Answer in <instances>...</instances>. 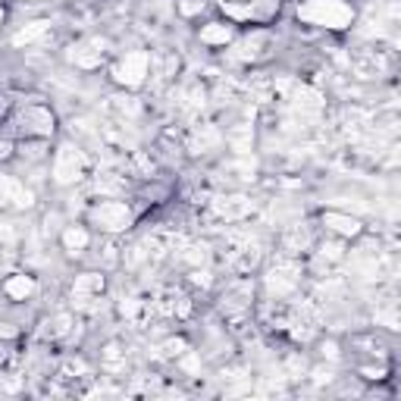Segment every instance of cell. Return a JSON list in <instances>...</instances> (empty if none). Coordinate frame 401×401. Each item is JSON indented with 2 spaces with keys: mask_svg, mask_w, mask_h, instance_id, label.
Masks as SVG:
<instances>
[{
  "mask_svg": "<svg viewBox=\"0 0 401 401\" xmlns=\"http://www.w3.org/2000/svg\"><path fill=\"white\" fill-rule=\"evenodd\" d=\"M266 286H270V292L276 295H288L295 286H298V266L288 264V260H279L276 266L270 270V276H266Z\"/></svg>",
  "mask_w": 401,
  "mask_h": 401,
  "instance_id": "obj_5",
  "label": "cell"
},
{
  "mask_svg": "<svg viewBox=\"0 0 401 401\" xmlns=\"http://www.w3.org/2000/svg\"><path fill=\"white\" fill-rule=\"evenodd\" d=\"M32 292H35V282L28 276H10L7 279V295H10V298L22 301V298H28Z\"/></svg>",
  "mask_w": 401,
  "mask_h": 401,
  "instance_id": "obj_14",
  "label": "cell"
},
{
  "mask_svg": "<svg viewBox=\"0 0 401 401\" xmlns=\"http://www.w3.org/2000/svg\"><path fill=\"white\" fill-rule=\"evenodd\" d=\"M104 50H107V41H101V38H88V41H79L72 50H69V60H72L75 66H82V69H95L97 63L104 60Z\"/></svg>",
  "mask_w": 401,
  "mask_h": 401,
  "instance_id": "obj_6",
  "label": "cell"
},
{
  "mask_svg": "<svg viewBox=\"0 0 401 401\" xmlns=\"http://www.w3.org/2000/svg\"><path fill=\"white\" fill-rule=\"evenodd\" d=\"M82 166H85L82 150L72 148V144H63V148L57 150V160H54V179L60 185H69L82 176Z\"/></svg>",
  "mask_w": 401,
  "mask_h": 401,
  "instance_id": "obj_2",
  "label": "cell"
},
{
  "mask_svg": "<svg viewBox=\"0 0 401 401\" xmlns=\"http://www.w3.org/2000/svg\"><path fill=\"white\" fill-rule=\"evenodd\" d=\"M48 28H50V22H32V26H26L19 35H16L13 44H16V48H22V44L38 41V38H44V35H48Z\"/></svg>",
  "mask_w": 401,
  "mask_h": 401,
  "instance_id": "obj_13",
  "label": "cell"
},
{
  "mask_svg": "<svg viewBox=\"0 0 401 401\" xmlns=\"http://www.w3.org/2000/svg\"><path fill=\"white\" fill-rule=\"evenodd\" d=\"M320 101H323V97H320L313 88H307V85H295V88H292V104H295V107L317 110V107H320Z\"/></svg>",
  "mask_w": 401,
  "mask_h": 401,
  "instance_id": "obj_11",
  "label": "cell"
},
{
  "mask_svg": "<svg viewBox=\"0 0 401 401\" xmlns=\"http://www.w3.org/2000/svg\"><path fill=\"white\" fill-rule=\"evenodd\" d=\"M260 44H264V38H248L245 44H242V48H238V60H251V57H260Z\"/></svg>",
  "mask_w": 401,
  "mask_h": 401,
  "instance_id": "obj_17",
  "label": "cell"
},
{
  "mask_svg": "<svg viewBox=\"0 0 401 401\" xmlns=\"http://www.w3.org/2000/svg\"><path fill=\"white\" fill-rule=\"evenodd\" d=\"M19 126L26 132H35V135H48V132L54 129V116L41 107H26L19 113Z\"/></svg>",
  "mask_w": 401,
  "mask_h": 401,
  "instance_id": "obj_9",
  "label": "cell"
},
{
  "mask_svg": "<svg viewBox=\"0 0 401 401\" xmlns=\"http://www.w3.org/2000/svg\"><path fill=\"white\" fill-rule=\"evenodd\" d=\"M292 245H301V248L307 245V232H304V229H292V232H288V238H286V251H288Z\"/></svg>",
  "mask_w": 401,
  "mask_h": 401,
  "instance_id": "obj_18",
  "label": "cell"
},
{
  "mask_svg": "<svg viewBox=\"0 0 401 401\" xmlns=\"http://www.w3.org/2000/svg\"><path fill=\"white\" fill-rule=\"evenodd\" d=\"M298 16L304 22H313V26H329V28H345L351 26L354 13L348 3L342 0H307L298 7Z\"/></svg>",
  "mask_w": 401,
  "mask_h": 401,
  "instance_id": "obj_1",
  "label": "cell"
},
{
  "mask_svg": "<svg viewBox=\"0 0 401 401\" xmlns=\"http://www.w3.org/2000/svg\"><path fill=\"white\" fill-rule=\"evenodd\" d=\"M63 245H66V251H82L85 245H88V232L85 229H66L63 232Z\"/></svg>",
  "mask_w": 401,
  "mask_h": 401,
  "instance_id": "obj_16",
  "label": "cell"
},
{
  "mask_svg": "<svg viewBox=\"0 0 401 401\" xmlns=\"http://www.w3.org/2000/svg\"><path fill=\"white\" fill-rule=\"evenodd\" d=\"M32 204V191L22 188L16 179L0 176V207H28Z\"/></svg>",
  "mask_w": 401,
  "mask_h": 401,
  "instance_id": "obj_8",
  "label": "cell"
},
{
  "mask_svg": "<svg viewBox=\"0 0 401 401\" xmlns=\"http://www.w3.org/2000/svg\"><path fill=\"white\" fill-rule=\"evenodd\" d=\"M91 217H95V223L107 232H119L132 223V211L126 204H119V201H104L101 207H95Z\"/></svg>",
  "mask_w": 401,
  "mask_h": 401,
  "instance_id": "obj_4",
  "label": "cell"
},
{
  "mask_svg": "<svg viewBox=\"0 0 401 401\" xmlns=\"http://www.w3.org/2000/svg\"><path fill=\"white\" fill-rule=\"evenodd\" d=\"M213 213H217V217H223V219H242V217H248V213H251V201H248V197H242V195H235V197H217V201H213Z\"/></svg>",
  "mask_w": 401,
  "mask_h": 401,
  "instance_id": "obj_10",
  "label": "cell"
},
{
  "mask_svg": "<svg viewBox=\"0 0 401 401\" xmlns=\"http://www.w3.org/2000/svg\"><path fill=\"white\" fill-rule=\"evenodd\" d=\"M10 154V141H0V157H7Z\"/></svg>",
  "mask_w": 401,
  "mask_h": 401,
  "instance_id": "obj_20",
  "label": "cell"
},
{
  "mask_svg": "<svg viewBox=\"0 0 401 401\" xmlns=\"http://www.w3.org/2000/svg\"><path fill=\"white\" fill-rule=\"evenodd\" d=\"M148 69H150V57L144 54V50H132V54H126L123 63L116 66V79L123 85H129V88H138V85L144 82Z\"/></svg>",
  "mask_w": 401,
  "mask_h": 401,
  "instance_id": "obj_3",
  "label": "cell"
},
{
  "mask_svg": "<svg viewBox=\"0 0 401 401\" xmlns=\"http://www.w3.org/2000/svg\"><path fill=\"white\" fill-rule=\"evenodd\" d=\"M229 38H232L229 26H204V32H201V41L207 44H226Z\"/></svg>",
  "mask_w": 401,
  "mask_h": 401,
  "instance_id": "obj_15",
  "label": "cell"
},
{
  "mask_svg": "<svg viewBox=\"0 0 401 401\" xmlns=\"http://www.w3.org/2000/svg\"><path fill=\"white\" fill-rule=\"evenodd\" d=\"M323 223H326L329 229L342 232V235H354V232L360 229L358 219H354V217H342V213H326V217H323Z\"/></svg>",
  "mask_w": 401,
  "mask_h": 401,
  "instance_id": "obj_12",
  "label": "cell"
},
{
  "mask_svg": "<svg viewBox=\"0 0 401 401\" xmlns=\"http://www.w3.org/2000/svg\"><path fill=\"white\" fill-rule=\"evenodd\" d=\"M101 288H104V276H101V273H85V276H79V279H75V286H72L75 304H79V307L91 304V301L101 295Z\"/></svg>",
  "mask_w": 401,
  "mask_h": 401,
  "instance_id": "obj_7",
  "label": "cell"
},
{
  "mask_svg": "<svg viewBox=\"0 0 401 401\" xmlns=\"http://www.w3.org/2000/svg\"><path fill=\"white\" fill-rule=\"evenodd\" d=\"M138 307H141V301H138V298H126L123 301V313H126V317H135Z\"/></svg>",
  "mask_w": 401,
  "mask_h": 401,
  "instance_id": "obj_19",
  "label": "cell"
}]
</instances>
